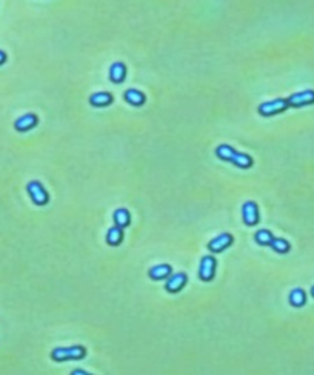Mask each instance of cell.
I'll use <instances>...</instances> for the list:
<instances>
[{
    "instance_id": "4",
    "label": "cell",
    "mask_w": 314,
    "mask_h": 375,
    "mask_svg": "<svg viewBox=\"0 0 314 375\" xmlns=\"http://www.w3.org/2000/svg\"><path fill=\"white\" fill-rule=\"evenodd\" d=\"M288 102L286 99H274V100H270V102H264L259 105L257 111L260 116L264 117H271V116H276V114H280L283 113L285 110H288Z\"/></svg>"
},
{
    "instance_id": "22",
    "label": "cell",
    "mask_w": 314,
    "mask_h": 375,
    "mask_svg": "<svg viewBox=\"0 0 314 375\" xmlns=\"http://www.w3.org/2000/svg\"><path fill=\"white\" fill-rule=\"evenodd\" d=\"M311 296H312V297H314V286H312V288H311Z\"/></svg>"
},
{
    "instance_id": "5",
    "label": "cell",
    "mask_w": 314,
    "mask_h": 375,
    "mask_svg": "<svg viewBox=\"0 0 314 375\" xmlns=\"http://www.w3.org/2000/svg\"><path fill=\"white\" fill-rule=\"evenodd\" d=\"M217 261L214 255H203L199 264V278L202 281H211L216 275Z\"/></svg>"
},
{
    "instance_id": "16",
    "label": "cell",
    "mask_w": 314,
    "mask_h": 375,
    "mask_svg": "<svg viewBox=\"0 0 314 375\" xmlns=\"http://www.w3.org/2000/svg\"><path fill=\"white\" fill-rule=\"evenodd\" d=\"M122 242H123V229L114 225L107 232V243L110 246H119Z\"/></svg>"
},
{
    "instance_id": "15",
    "label": "cell",
    "mask_w": 314,
    "mask_h": 375,
    "mask_svg": "<svg viewBox=\"0 0 314 375\" xmlns=\"http://www.w3.org/2000/svg\"><path fill=\"white\" fill-rule=\"evenodd\" d=\"M113 220H114V225H116V226H119V228L125 229V228H126V226H129V223H131V216H129V211H128V209H125V208H119V209H116V211H114V214H113Z\"/></svg>"
},
{
    "instance_id": "2",
    "label": "cell",
    "mask_w": 314,
    "mask_h": 375,
    "mask_svg": "<svg viewBox=\"0 0 314 375\" xmlns=\"http://www.w3.org/2000/svg\"><path fill=\"white\" fill-rule=\"evenodd\" d=\"M87 349L84 346H69V347H56L51 351V360L62 363L68 360H81L85 358Z\"/></svg>"
},
{
    "instance_id": "1",
    "label": "cell",
    "mask_w": 314,
    "mask_h": 375,
    "mask_svg": "<svg viewBox=\"0 0 314 375\" xmlns=\"http://www.w3.org/2000/svg\"><path fill=\"white\" fill-rule=\"evenodd\" d=\"M216 155L223 160V162H229L232 165H236L241 169H250L253 166V157L248 155V154H244V152H239L236 151L232 146L229 145H219L216 148Z\"/></svg>"
},
{
    "instance_id": "3",
    "label": "cell",
    "mask_w": 314,
    "mask_h": 375,
    "mask_svg": "<svg viewBox=\"0 0 314 375\" xmlns=\"http://www.w3.org/2000/svg\"><path fill=\"white\" fill-rule=\"evenodd\" d=\"M27 191H28V196L33 200V203L37 206H45L49 202V196H48L46 190L43 188V184L37 180H33L27 184Z\"/></svg>"
},
{
    "instance_id": "14",
    "label": "cell",
    "mask_w": 314,
    "mask_h": 375,
    "mask_svg": "<svg viewBox=\"0 0 314 375\" xmlns=\"http://www.w3.org/2000/svg\"><path fill=\"white\" fill-rule=\"evenodd\" d=\"M126 78V66L122 62H116L110 68V80L113 83H122Z\"/></svg>"
},
{
    "instance_id": "8",
    "label": "cell",
    "mask_w": 314,
    "mask_h": 375,
    "mask_svg": "<svg viewBox=\"0 0 314 375\" xmlns=\"http://www.w3.org/2000/svg\"><path fill=\"white\" fill-rule=\"evenodd\" d=\"M188 281V277L185 272H176V274H171L168 278H167V283H165V289L170 292V294H177L184 289V286L187 285Z\"/></svg>"
},
{
    "instance_id": "18",
    "label": "cell",
    "mask_w": 314,
    "mask_h": 375,
    "mask_svg": "<svg viewBox=\"0 0 314 375\" xmlns=\"http://www.w3.org/2000/svg\"><path fill=\"white\" fill-rule=\"evenodd\" d=\"M273 238H274V235H273L271 231H268V229H260V231H257L256 235H254L256 243L260 245V246H270L271 242H273Z\"/></svg>"
},
{
    "instance_id": "13",
    "label": "cell",
    "mask_w": 314,
    "mask_h": 375,
    "mask_svg": "<svg viewBox=\"0 0 314 375\" xmlns=\"http://www.w3.org/2000/svg\"><path fill=\"white\" fill-rule=\"evenodd\" d=\"M123 99L126 103H129L131 106H142L146 100L145 94L139 89H126L123 94Z\"/></svg>"
},
{
    "instance_id": "21",
    "label": "cell",
    "mask_w": 314,
    "mask_h": 375,
    "mask_svg": "<svg viewBox=\"0 0 314 375\" xmlns=\"http://www.w3.org/2000/svg\"><path fill=\"white\" fill-rule=\"evenodd\" d=\"M7 59H8V56H7V52L5 51H2L0 49V66H2L5 62H7Z\"/></svg>"
},
{
    "instance_id": "11",
    "label": "cell",
    "mask_w": 314,
    "mask_h": 375,
    "mask_svg": "<svg viewBox=\"0 0 314 375\" xmlns=\"http://www.w3.org/2000/svg\"><path fill=\"white\" fill-rule=\"evenodd\" d=\"M171 274H173V267H171V264H167V263L155 264V266H152V267L148 271V277H149L151 280H154V281L167 280Z\"/></svg>"
},
{
    "instance_id": "7",
    "label": "cell",
    "mask_w": 314,
    "mask_h": 375,
    "mask_svg": "<svg viewBox=\"0 0 314 375\" xmlns=\"http://www.w3.org/2000/svg\"><path fill=\"white\" fill-rule=\"evenodd\" d=\"M232 243H234V237H232L231 234H228V232H223V234L214 237L213 240H210L208 249H210V252H213V254H220V252H223L225 249H228Z\"/></svg>"
},
{
    "instance_id": "19",
    "label": "cell",
    "mask_w": 314,
    "mask_h": 375,
    "mask_svg": "<svg viewBox=\"0 0 314 375\" xmlns=\"http://www.w3.org/2000/svg\"><path fill=\"white\" fill-rule=\"evenodd\" d=\"M270 248H271L273 251H276L277 254H286V252L290 251V243H288L285 238H277V237H274L273 242H271V245H270Z\"/></svg>"
},
{
    "instance_id": "10",
    "label": "cell",
    "mask_w": 314,
    "mask_h": 375,
    "mask_svg": "<svg viewBox=\"0 0 314 375\" xmlns=\"http://www.w3.org/2000/svg\"><path fill=\"white\" fill-rule=\"evenodd\" d=\"M37 123H39L37 116L28 113V114L19 117V119L14 122V129L19 131V132H27V131H30V129H33V128H36Z\"/></svg>"
},
{
    "instance_id": "20",
    "label": "cell",
    "mask_w": 314,
    "mask_h": 375,
    "mask_svg": "<svg viewBox=\"0 0 314 375\" xmlns=\"http://www.w3.org/2000/svg\"><path fill=\"white\" fill-rule=\"evenodd\" d=\"M69 375H93V373H90V372H87L84 369H74Z\"/></svg>"
},
{
    "instance_id": "6",
    "label": "cell",
    "mask_w": 314,
    "mask_h": 375,
    "mask_svg": "<svg viewBox=\"0 0 314 375\" xmlns=\"http://www.w3.org/2000/svg\"><path fill=\"white\" fill-rule=\"evenodd\" d=\"M288 106L290 108H299V106H306L314 103V91L312 89H305L296 94H291L290 97H286Z\"/></svg>"
},
{
    "instance_id": "12",
    "label": "cell",
    "mask_w": 314,
    "mask_h": 375,
    "mask_svg": "<svg viewBox=\"0 0 314 375\" xmlns=\"http://www.w3.org/2000/svg\"><path fill=\"white\" fill-rule=\"evenodd\" d=\"M114 100L113 94L111 92H105V91H100V92H94L90 96V105L94 106V108H102V106H108L111 105Z\"/></svg>"
},
{
    "instance_id": "9",
    "label": "cell",
    "mask_w": 314,
    "mask_h": 375,
    "mask_svg": "<svg viewBox=\"0 0 314 375\" xmlns=\"http://www.w3.org/2000/svg\"><path fill=\"white\" fill-rule=\"evenodd\" d=\"M242 220L247 226H256L259 223V208L257 203L248 200L242 206Z\"/></svg>"
},
{
    "instance_id": "17",
    "label": "cell",
    "mask_w": 314,
    "mask_h": 375,
    "mask_svg": "<svg viewBox=\"0 0 314 375\" xmlns=\"http://www.w3.org/2000/svg\"><path fill=\"white\" fill-rule=\"evenodd\" d=\"M288 300H290V305H291V306H294V308H302V306L306 303V294H305L303 289L296 288V289H293V291L290 292Z\"/></svg>"
}]
</instances>
